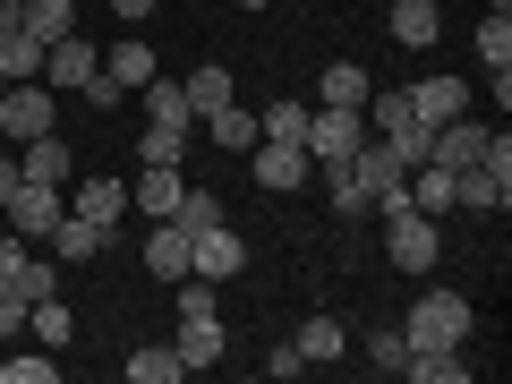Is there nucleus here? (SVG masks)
Returning a JSON list of instances; mask_svg holds the SVG:
<instances>
[{"mask_svg":"<svg viewBox=\"0 0 512 384\" xmlns=\"http://www.w3.org/2000/svg\"><path fill=\"white\" fill-rule=\"evenodd\" d=\"M0 350H9V342H0Z\"/></svg>","mask_w":512,"mask_h":384,"instance_id":"48","label":"nucleus"},{"mask_svg":"<svg viewBox=\"0 0 512 384\" xmlns=\"http://www.w3.org/2000/svg\"><path fill=\"white\" fill-rule=\"evenodd\" d=\"M367 94H376V77H367L359 60H333V69L316 77V103H333V111H359Z\"/></svg>","mask_w":512,"mask_h":384,"instance_id":"23","label":"nucleus"},{"mask_svg":"<svg viewBox=\"0 0 512 384\" xmlns=\"http://www.w3.org/2000/svg\"><path fill=\"white\" fill-rule=\"evenodd\" d=\"M478 60L487 69H512V9H487L478 18Z\"/></svg>","mask_w":512,"mask_h":384,"instance_id":"32","label":"nucleus"},{"mask_svg":"<svg viewBox=\"0 0 512 384\" xmlns=\"http://www.w3.org/2000/svg\"><path fill=\"white\" fill-rule=\"evenodd\" d=\"M0 214L18 222V239H52V222L69 214V197H60V188H35V180H18V197L0 205Z\"/></svg>","mask_w":512,"mask_h":384,"instance_id":"11","label":"nucleus"},{"mask_svg":"<svg viewBox=\"0 0 512 384\" xmlns=\"http://www.w3.org/2000/svg\"><path fill=\"white\" fill-rule=\"evenodd\" d=\"M188 239H197V231H188V222H146V265H154V274H163V282H188Z\"/></svg>","mask_w":512,"mask_h":384,"instance_id":"15","label":"nucleus"},{"mask_svg":"<svg viewBox=\"0 0 512 384\" xmlns=\"http://www.w3.org/2000/svg\"><path fill=\"white\" fill-rule=\"evenodd\" d=\"M9 197H18V146L0 154V205H9Z\"/></svg>","mask_w":512,"mask_h":384,"instance_id":"42","label":"nucleus"},{"mask_svg":"<svg viewBox=\"0 0 512 384\" xmlns=\"http://www.w3.org/2000/svg\"><path fill=\"white\" fill-rule=\"evenodd\" d=\"M146 128H180V137H197V111H188V94L171 86V77H146Z\"/></svg>","mask_w":512,"mask_h":384,"instance_id":"22","label":"nucleus"},{"mask_svg":"<svg viewBox=\"0 0 512 384\" xmlns=\"http://www.w3.org/2000/svg\"><path fill=\"white\" fill-rule=\"evenodd\" d=\"M325 180H333V214H342V222H367V214H376V197H367L350 171H325Z\"/></svg>","mask_w":512,"mask_h":384,"instance_id":"34","label":"nucleus"},{"mask_svg":"<svg viewBox=\"0 0 512 384\" xmlns=\"http://www.w3.org/2000/svg\"><path fill=\"white\" fill-rule=\"evenodd\" d=\"M180 316H214V282L188 274V282H180Z\"/></svg>","mask_w":512,"mask_h":384,"instance_id":"39","label":"nucleus"},{"mask_svg":"<svg viewBox=\"0 0 512 384\" xmlns=\"http://www.w3.org/2000/svg\"><path fill=\"white\" fill-rule=\"evenodd\" d=\"M376 222H384V256H393V274H419L427 282L444 265V231L419 214V205H393V214H376Z\"/></svg>","mask_w":512,"mask_h":384,"instance_id":"1","label":"nucleus"},{"mask_svg":"<svg viewBox=\"0 0 512 384\" xmlns=\"http://www.w3.org/2000/svg\"><path fill=\"white\" fill-rule=\"evenodd\" d=\"M26 325H35V342H43V350H60V342H69V325H77V316L60 308L52 291H43V299H26Z\"/></svg>","mask_w":512,"mask_h":384,"instance_id":"31","label":"nucleus"},{"mask_svg":"<svg viewBox=\"0 0 512 384\" xmlns=\"http://www.w3.org/2000/svg\"><path fill=\"white\" fill-rule=\"evenodd\" d=\"M0 146H9V137H0Z\"/></svg>","mask_w":512,"mask_h":384,"instance_id":"47","label":"nucleus"},{"mask_svg":"<svg viewBox=\"0 0 512 384\" xmlns=\"http://www.w3.org/2000/svg\"><path fill=\"white\" fill-rule=\"evenodd\" d=\"M359 137H367L359 111H333V103L308 111V163H316V171H342L350 154H359Z\"/></svg>","mask_w":512,"mask_h":384,"instance_id":"5","label":"nucleus"},{"mask_svg":"<svg viewBox=\"0 0 512 384\" xmlns=\"http://www.w3.org/2000/svg\"><path fill=\"white\" fill-rule=\"evenodd\" d=\"M9 9H18V26L35 43H60V35H77V9L69 0H9Z\"/></svg>","mask_w":512,"mask_h":384,"instance_id":"24","label":"nucleus"},{"mask_svg":"<svg viewBox=\"0 0 512 384\" xmlns=\"http://www.w3.org/2000/svg\"><path fill=\"white\" fill-rule=\"evenodd\" d=\"M111 239H120V222H86V214H60L52 222V256H60V265H94Z\"/></svg>","mask_w":512,"mask_h":384,"instance_id":"10","label":"nucleus"},{"mask_svg":"<svg viewBox=\"0 0 512 384\" xmlns=\"http://www.w3.org/2000/svg\"><path fill=\"white\" fill-rule=\"evenodd\" d=\"M137 154H146V163H180L188 137H180V128H146V146H137Z\"/></svg>","mask_w":512,"mask_h":384,"instance_id":"37","label":"nucleus"},{"mask_svg":"<svg viewBox=\"0 0 512 384\" xmlns=\"http://www.w3.org/2000/svg\"><path fill=\"white\" fill-rule=\"evenodd\" d=\"M410 205H419L427 222H444L453 214V171L444 163H410Z\"/></svg>","mask_w":512,"mask_h":384,"instance_id":"25","label":"nucleus"},{"mask_svg":"<svg viewBox=\"0 0 512 384\" xmlns=\"http://www.w3.org/2000/svg\"><path fill=\"white\" fill-rule=\"evenodd\" d=\"M18 180H35V188H69L77 180V154H69L60 128H43V137H26V146H18Z\"/></svg>","mask_w":512,"mask_h":384,"instance_id":"8","label":"nucleus"},{"mask_svg":"<svg viewBox=\"0 0 512 384\" xmlns=\"http://www.w3.org/2000/svg\"><path fill=\"white\" fill-rule=\"evenodd\" d=\"M248 171H256V188H265V197H299V188L316 180L308 146H282V137H256V146H248Z\"/></svg>","mask_w":512,"mask_h":384,"instance_id":"3","label":"nucleus"},{"mask_svg":"<svg viewBox=\"0 0 512 384\" xmlns=\"http://www.w3.org/2000/svg\"><path fill=\"white\" fill-rule=\"evenodd\" d=\"M291 350H299L308 367H325V359H350V325H342V316H308V325L291 333Z\"/></svg>","mask_w":512,"mask_h":384,"instance_id":"20","label":"nucleus"},{"mask_svg":"<svg viewBox=\"0 0 512 384\" xmlns=\"http://www.w3.org/2000/svg\"><path fill=\"white\" fill-rule=\"evenodd\" d=\"M239 265H248V239H239L231 222H205V231L188 239V274H197V282H214V291L239 274Z\"/></svg>","mask_w":512,"mask_h":384,"instance_id":"6","label":"nucleus"},{"mask_svg":"<svg viewBox=\"0 0 512 384\" xmlns=\"http://www.w3.org/2000/svg\"><path fill=\"white\" fill-rule=\"evenodd\" d=\"M111 9H120V18H154V0H111Z\"/></svg>","mask_w":512,"mask_h":384,"instance_id":"43","label":"nucleus"},{"mask_svg":"<svg viewBox=\"0 0 512 384\" xmlns=\"http://www.w3.org/2000/svg\"><path fill=\"white\" fill-rule=\"evenodd\" d=\"M410 111H419L427 128H444V120L470 111V86H461V77H427V86H410Z\"/></svg>","mask_w":512,"mask_h":384,"instance_id":"19","label":"nucleus"},{"mask_svg":"<svg viewBox=\"0 0 512 384\" xmlns=\"http://www.w3.org/2000/svg\"><path fill=\"white\" fill-rule=\"evenodd\" d=\"M180 94H188V111H197V120H205V111L239 103V77L222 69V60H205V69H188V77H180Z\"/></svg>","mask_w":512,"mask_h":384,"instance_id":"21","label":"nucleus"},{"mask_svg":"<svg viewBox=\"0 0 512 384\" xmlns=\"http://www.w3.org/2000/svg\"><path fill=\"white\" fill-rule=\"evenodd\" d=\"M0 77H9V86L43 77V43L26 35V26H18V9H9V0H0Z\"/></svg>","mask_w":512,"mask_h":384,"instance_id":"12","label":"nucleus"},{"mask_svg":"<svg viewBox=\"0 0 512 384\" xmlns=\"http://www.w3.org/2000/svg\"><path fill=\"white\" fill-rule=\"evenodd\" d=\"M265 376H282V384H291V376H308V359H299V350H291V342H282V350H274V359H265Z\"/></svg>","mask_w":512,"mask_h":384,"instance_id":"40","label":"nucleus"},{"mask_svg":"<svg viewBox=\"0 0 512 384\" xmlns=\"http://www.w3.org/2000/svg\"><path fill=\"white\" fill-rule=\"evenodd\" d=\"M427 137H436V128H427V120H402V128H393V137H384V146L402 154V163H427Z\"/></svg>","mask_w":512,"mask_h":384,"instance_id":"35","label":"nucleus"},{"mask_svg":"<svg viewBox=\"0 0 512 384\" xmlns=\"http://www.w3.org/2000/svg\"><path fill=\"white\" fill-rule=\"evenodd\" d=\"M94 77H103V52H94L86 35H60V43H43V86H77V94H86Z\"/></svg>","mask_w":512,"mask_h":384,"instance_id":"9","label":"nucleus"},{"mask_svg":"<svg viewBox=\"0 0 512 384\" xmlns=\"http://www.w3.org/2000/svg\"><path fill=\"white\" fill-rule=\"evenodd\" d=\"M342 171H350V180H359L376 205H384V197H402V180H410V163H402L393 146H384V137H359V154H350Z\"/></svg>","mask_w":512,"mask_h":384,"instance_id":"7","label":"nucleus"},{"mask_svg":"<svg viewBox=\"0 0 512 384\" xmlns=\"http://www.w3.org/2000/svg\"><path fill=\"white\" fill-rule=\"evenodd\" d=\"M180 163H146V171H137V180H128V205H137V214H146V222H163L171 214V205H180Z\"/></svg>","mask_w":512,"mask_h":384,"instance_id":"14","label":"nucleus"},{"mask_svg":"<svg viewBox=\"0 0 512 384\" xmlns=\"http://www.w3.org/2000/svg\"><path fill=\"white\" fill-rule=\"evenodd\" d=\"M402 342L410 350H461V342H470V299H461V291H419Z\"/></svg>","mask_w":512,"mask_h":384,"instance_id":"2","label":"nucleus"},{"mask_svg":"<svg viewBox=\"0 0 512 384\" xmlns=\"http://www.w3.org/2000/svg\"><path fill=\"white\" fill-rule=\"evenodd\" d=\"M188 367H180V350L171 342H146V350H128V384H180Z\"/></svg>","mask_w":512,"mask_h":384,"instance_id":"28","label":"nucleus"},{"mask_svg":"<svg viewBox=\"0 0 512 384\" xmlns=\"http://www.w3.org/2000/svg\"><path fill=\"white\" fill-rule=\"evenodd\" d=\"M171 350H180V367H214L222 350H231V333H222V308H214V316H180Z\"/></svg>","mask_w":512,"mask_h":384,"instance_id":"16","label":"nucleus"},{"mask_svg":"<svg viewBox=\"0 0 512 384\" xmlns=\"http://www.w3.org/2000/svg\"><path fill=\"white\" fill-rule=\"evenodd\" d=\"M239 9H265V0H239Z\"/></svg>","mask_w":512,"mask_h":384,"instance_id":"44","label":"nucleus"},{"mask_svg":"<svg viewBox=\"0 0 512 384\" xmlns=\"http://www.w3.org/2000/svg\"><path fill=\"white\" fill-rule=\"evenodd\" d=\"M18 325H26V291L0 274V342H18Z\"/></svg>","mask_w":512,"mask_h":384,"instance_id":"36","label":"nucleus"},{"mask_svg":"<svg viewBox=\"0 0 512 384\" xmlns=\"http://www.w3.org/2000/svg\"><path fill=\"white\" fill-rule=\"evenodd\" d=\"M43 128H60V103H52L43 77H26V86L0 94V137H9V146H26V137H43Z\"/></svg>","mask_w":512,"mask_h":384,"instance_id":"4","label":"nucleus"},{"mask_svg":"<svg viewBox=\"0 0 512 384\" xmlns=\"http://www.w3.org/2000/svg\"><path fill=\"white\" fill-rule=\"evenodd\" d=\"M197 128H205V137H214L222 154H248V146H256V111H239V103H222V111H205Z\"/></svg>","mask_w":512,"mask_h":384,"instance_id":"26","label":"nucleus"},{"mask_svg":"<svg viewBox=\"0 0 512 384\" xmlns=\"http://www.w3.org/2000/svg\"><path fill=\"white\" fill-rule=\"evenodd\" d=\"M402 376L410 384H461V376H470V359H461V350H410Z\"/></svg>","mask_w":512,"mask_h":384,"instance_id":"29","label":"nucleus"},{"mask_svg":"<svg viewBox=\"0 0 512 384\" xmlns=\"http://www.w3.org/2000/svg\"><path fill=\"white\" fill-rule=\"evenodd\" d=\"M308 111H316V103H299V94H282L274 111H256V137H282V146H308Z\"/></svg>","mask_w":512,"mask_h":384,"instance_id":"27","label":"nucleus"},{"mask_svg":"<svg viewBox=\"0 0 512 384\" xmlns=\"http://www.w3.org/2000/svg\"><path fill=\"white\" fill-rule=\"evenodd\" d=\"M402 359H410L402 325H384V333H367V342H359V367H376V376H402Z\"/></svg>","mask_w":512,"mask_h":384,"instance_id":"30","label":"nucleus"},{"mask_svg":"<svg viewBox=\"0 0 512 384\" xmlns=\"http://www.w3.org/2000/svg\"><path fill=\"white\" fill-rule=\"evenodd\" d=\"M69 214H86V222H120V214H128V180H111V171L69 180Z\"/></svg>","mask_w":512,"mask_h":384,"instance_id":"13","label":"nucleus"},{"mask_svg":"<svg viewBox=\"0 0 512 384\" xmlns=\"http://www.w3.org/2000/svg\"><path fill=\"white\" fill-rule=\"evenodd\" d=\"M60 359H43V350H0V384H52Z\"/></svg>","mask_w":512,"mask_h":384,"instance_id":"33","label":"nucleus"},{"mask_svg":"<svg viewBox=\"0 0 512 384\" xmlns=\"http://www.w3.org/2000/svg\"><path fill=\"white\" fill-rule=\"evenodd\" d=\"M0 94H9V77H0Z\"/></svg>","mask_w":512,"mask_h":384,"instance_id":"46","label":"nucleus"},{"mask_svg":"<svg viewBox=\"0 0 512 384\" xmlns=\"http://www.w3.org/2000/svg\"><path fill=\"white\" fill-rule=\"evenodd\" d=\"M384 26H393V43H402V52H427V43H436V0H384Z\"/></svg>","mask_w":512,"mask_h":384,"instance_id":"17","label":"nucleus"},{"mask_svg":"<svg viewBox=\"0 0 512 384\" xmlns=\"http://www.w3.org/2000/svg\"><path fill=\"white\" fill-rule=\"evenodd\" d=\"M18 265H26V239H18V231H0V274H18Z\"/></svg>","mask_w":512,"mask_h":384,"instance_id":"41","label":"nucleus"},{"mask_svg":"<svg viewBox=\"0 0 512 384\" xmlns=\"http://www.w3.org/2000/svg\"><path fill=\"white\" fill-rule=\"evenodd\" d=\"M103 77H111V86H120V94H137V86H146V77H163V69H154V43H146V35L111 43V52H103Z\"/></svg>","mask_w":512,"mask_h":384,"instance_id":"18","label":"nucleus"},{"mask_svg":"<svg viewBox=\"0 0 512 384\" xmlns=\"http://www.w3.org/2000/svg\"><path fill=\"white\" fill-rule=\"evenodd\" d=\"M9 282H18L26 299H43V291H60V274H52V265H43V256H26V265H18V274H9Z\"/></svg>","mask_w":512,"mask_h":384,"instance_id":"38","label":"nucleus"},{"mask_svg":"<svg viewBox=\"0 0 512 384\" xmlns=\"http://www.w3.org/2000/svg\"><path fill=\"white\" fill-rule=\"evenodd\" d=\"M487 9H512V0H487Z\"/></svg>","mask_w":512,"mask_h":384,"instance_id":"45","label":"nucleus"}]
</instances>
